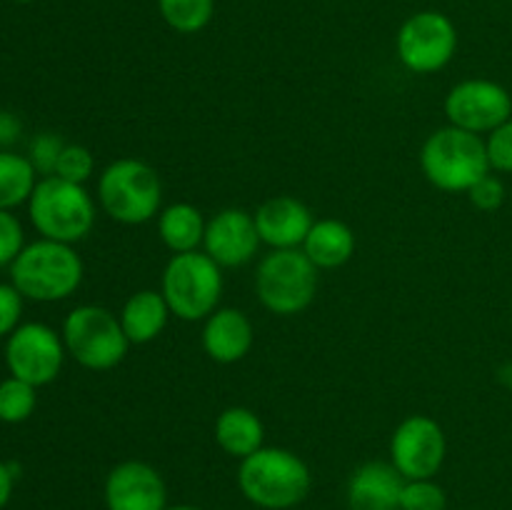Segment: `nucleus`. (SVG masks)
I'll return each instance as SVG.
<instances>
[{"label":"nucleus","mask_w":512,"mask_h":510,"mask_svg":"<svg viewBox=\"0 0 512 510\" xmlns=\"http://www.w3.org/2000/svg\"><path fill=\"white\" fill-rule=\"evenodd\" d=\"M445 118L455 128H463L475 135H488L512 118V98L495 80H463L445 95Z\"/></svg>","instance_id":"12"},{"label":"nucleus","mask_w":512,"mask_h":510,"mask_svg":"<svg viewBox=\"0 0 512 510\" xmlns=\"http://www.w3.org/2000/svg\"><path fill=\"white\" fill-rule=\"evenodd\" d=\"M510 3H512V0H510Z\"/></svg>","instance_id":"37"},{"label":"nucleus","mask_w":512,"mask_h":510,"mask_svg":"<svg viewBox=\"0 0 512 510\" xmlns=\"http://www.w3.org/2000/svg\"><path fill=\"white\" fill-rule=\"evenodd\" d=\"M205 218L195 205L173 203L158 213V235L173 255L193 253L205 240Z\"/></svg>","instance_id":"21"},{"label":"nucleus","mask_w":512,"mask_h":510,"mask_svg":"<svg viewBox=\"0 0 512 510\" xmlns=\"http://www.w3.org/2000/svg\"><path fill=\"white\" fill-rule=\"evenodd\" d=\"M468 198L478 210H483V213H493V210H498L500 205L505 203L503 180H500L498 175L488 173L468 190Z\"/></svg>","instance_id":"29"},{"label":"nucleus","mask_w":512,"mask_h":510,"mask_svg":"<svg viewBox=\"0 0 512 510\" xmlns=\"http://www.w3.org/2000/svg\"><path fill=\"white\" fill-rule=\"evenodd\" d=\"M65 353L68 350L63 338L53 328L43 323H25L10 333L5 345V363L13 378L40 388L58 378Z\"/></svg>","instance_id":"11"},{"label":"nucleus","mask_w":512,"mask_h":510,"mask_svg":"<svg viewBox=\"0 0 512 510\" xmlns=\"http://www.w3.org/2000/svg\"><path fill=\"white\" fill-rule=\"evenodd\" d=\"M10 278L23 298L38 303L65 300L83 283V260L73 245L58 240H38L20 250L10 263Z\"/></svg>","instance_id":"2"},{"label":"nucleus","mask_w":512,"mask_h":510,"mask_svg":"<svg viewBox=\"0 0 512 510\" xmlns=\"http://www.w3.org/2000/svg\"><path fill=\"white\" fill-rule=\"evenodd\" d=\"M63 343L70 358L88 370H110L128 355L130 340L120 318L103 305H78L63 323Z\"/></svg>","instance_id":"8"},{"label":"nucleus","mask_w":512,"mask_h":510,"mask_svg":"<svg viewBox=\"0 0 512 510\" xmlns=\"http://www.w3.org/2000/svg\"><path fill=\"white\" fill-rule=\"evenodd\" d=\"M23 313V295L13 283H0V335H8L18 328Z\"/></svg>","instance_id":"31"},{"label":"nucleus","mask_w":512,"mask_h":510,"mask_svg":"<svg viewBox=\"0 0 512 510\" xmlns=\"http://www.w3.org/2000/svg\"><path fill=\"white\" fill-rule=\"evenodd\" d=\"M158 10L175 33H200L213 20L215 0H158Z\"/></svg>","instance_id":"23"},{"label":"nucleus","mask_w":512,"mask_h":510,"mask_svg":"<svg viewBox=\"0 0 512 510\" xmlns=\"http://www.w3.org/2000/svg\"><path fill=\"white\" fill-rule=\"evenodd\" d=\"M23 228L8 210H0V265H10L23 250Z\"/></svg>","instance_id":"30"},{"label":"nucleus","mask_w":512,"mask_h":510,"mask_svg":"<svg viewBox=\"0 0 512 510\" xmlns=\"http://www.w3.org/2000/svg\"><path fill=\"white\" fill-rule=\"evenodd\" d=\"M498 380H500V383L505 385V388L512 390V363L500 365V370H498Z\"/></svg>","instance_id":"34"},{"label":"nucleus","mask_w":512,"mask_h":510,"mask_svg":"<svg viewBox=\"0 0 512 510\" xmlns=\"http://www.w3.org/2000/svg\"><path fill=\"white\" fill-rule=\"evenodd\" d=\"M203 253H208L220 268H238L258 255L260 235L255 218L248 210L225 208L205 225Z\"/></svg>","instance_id":"14"},{"label":"nucleus","mask_w":512,"mask_h":510,"mask_svg":"<svg viewBox=\"0 0 512 510\" xmlns=\"http://www.w3.org/2000/svg\"><path fill=\"white\" fill-rule=\"evenodd\" d=\"M303 253L318 270H333L348 263L355 253V233L343 220L323 218L315 220L308 238L303 243Z\"/></svg>","instance_id":"20"},{"label":"nucleus","mask_w":512,"mask_h":510,"mask_svg":"<svg viewBox=\"0 0 512 510\" xmlns=\"http://www.w3.org/2000/svg\"><path fill=\"white\" fill-rule=\"evenodd\" d=\"M448 495L433 478L405 480L400 495V510H445Z\"/></svg>","instance_id":"25"},{"label":"nucleus","mask_w":512,"mask_h":510,"mask_svg":"<svg viewBox=\"0 0 512 510\" xmlns=\"http://www.w3.org/2000/svg\"><path fill=\"white\" fill-rule=\"evenodd\" d=\"M160 293L175 318L198 323L218 310L223 295V268L200 250L178 253L165 265Z\"/></svg>","instance_id":"4"},{"label":"nucleus","mask_w":512,"mask_h":510,"mask_svg":"<svg viewBox=\"0 0 512 510\" xmlns=\"http://www.w3.org/2000/svg\"><path fill=\"white\" fill-rule=\"evenodd\" d=\"M15 3H33V0H15Z\"/></svg>","instance_id":"36"},{"label":"nucleus","mask_w":512,"mask_h":510,"mask_svg":"<svg viewBox=\"0 0 512 510\" xmlns=\"http://www.w3.org/2000/svg\"><path fill=\"white\" fill-rule=\"evenodd\" d=\"M98 200L115 223L143 225L158 215L163 183L158 170L143 160L120 158L100 173Z\"/></svg>","instance_id":"5"},{"label":"nucleus","mask_w":512,"mask_h":510,"mask_svg":"<svg viewBox=\"0 0 512 510\" xmlns=\"http://www.w3.org/2000/svg\"><path fill=\"white\" fill-rule=\"evenodd\" d=\"M108 510H165L168 488L158 470L143 460H123L105 478Z\"/></svg>","instance_id":"13"},{"label":"nucleus","mask_w":512,"mask_h":510,"mask_svg":"<svg viewBox=\"0 0 512 510\" xmlns=\"http://www.w3.org/2000/svg\"><path fill=\"white\" fill-rule=\"evenodd\" d=\"M28 213L43 238L68 245L83 240L95 223V203L88 190L58 175L38 180L28 200Z\"/></svg>","instance_id":"6"},{"label":"nucleus","mask_w":512,"mask_h":510,"mask_svg":"<svg viewBox=\"0 0 512 510\" xmlns=\"http://www.w3.org/2000/svg\"><path fill=\"white\" fill-rule=\"evenodd\" d=\"M405 478L393 463L370 460L363 463L348 483L350 510H400Z\"/></svg>","instance_id":"17"},{"label":"nucleus","mask_w":512,"mask_h":510,"mask_svg":"<svg viewBox=\"0 0 512 510\" xmlns=\"http://www.w3.org/2000/svg\"><path fill=\"white\" fill-rule=\"evenodd\" d=\"M13 470H10V465L0 463V508H3L5 503L10 500V493H13Z\"/></svg>","instance_id":"33"},{"label":"nucleus","mask_w":512,"mask_h":510,"mask_svg":"<svg viewBox=\"0 0 512 510\" xmlns=\"http://www.w3.org/2000/svg\"><path fill=\"white\" fill-rule=\"evenodd\" d=\"M255 340L253 323L248 315L238 308H218L205 318L203 343L205 355L220 365H233L250 353Z\"/></svg>","instance_id":"16"},{"label":"nucleus","mask_w":512,"mask_h":510,"mask_svg":"<svg viewBox=\"0 0 512 510\" xmlns=\"http://www.w3.org/2000/svg\"><path fill=\"white\" fill-rule=\"evenodd\" d=\"M448 455V440L430 415H408L390 438V463L405 480L435 478Z\"/></svg>","instance_id":"10"},{"label":"nucleus","mask_w":512,"mask_h":510,"mask_svg":"<svg viewBox=\"0 0 512 510\" xmlns=\"http://www.w3.org/2000/svg\"><path fill=\"white\" fill-rule=\"evenodd\" d=\"M170 315L173 313L160 290H138L125 300L118 318L130 345H145L163 333Z\"/></svg>","instance_id":"18"},{"label":"nucleus","mask_w":512,"mask_h":510,"mask_svg":"<svg viewBox=\"0 0 512 510\" xmlns=\"http://www.w3.org/2000/svg\"><path fill=\"white\" fill-rule=\"evenodd\" d=\"M253 218L258 225L260 243L270 245L273 250L303 248L305 238L315 223L308 205L293 195L268 198L265 203H260Z\"/></svg>","instance_id":"15"},{"label":"nucleus","mask_w":512,"mask_h":510,"mask_svg":"<svg viewBox=\"0 0 512 510\" xmlns=\"http://www.w3.org/2000/svg\"><path fill=\"white\" fill-rule=\"evenodd\" d=\"M95 170V158L85 145H65L60 153L58 165H55V175L70 183L85 185Z\"/></svg>","instance_id":"26"},{"label":"nucleus","mask_w":512,"mask_h":510,"mask_svg":"<svg viewBox=\"0 0 512 510\" xmlns=\"http://www.w3.org/2000/svg\"><path fill=\"white\" fill-rule=\"evenodd\" d=\"M35 385L20 378H5L0 383V420L3 423H23L35 410Z\"/></svg>","instance_id":"24"},{"label":"nucleus","mask_w":512,"mask_h":510,"mask_svg":"<svg viewBox=\"0 0 512 510\" xmlns=\"http://www.w3.org/2000/svg\"><path fill=\"white\" fill-rule=\"evenodd\" d=\"M215 443L230 458H248L265 443L263 420L258 418V413L243 408V405L225 408L215 420Z\"/></svg>","instance_id":"19"},{"label":"nucleus","mask_w":512,"mask_h":510,"mask_svg":"<svg viewBox=\"0 0 512 510\" xmlns=\"http://www.w3.org/2000/svg\"><path fill=\"white\" fill-rule=\"evenodd\" d=\"M420 168L438 190L468 193L480 178L490 173L485 138L455 125H445L430 133L423 143Z\"/></svg>","instance_id":"3"},{"label":"nucleus","mask_w":512,"mask_h":510,"mask_svg":"<svg viewBox=\"0 0 512 510\" xmlns=\"http://www.w3.org/2000/svg\"><path fill=\"white\" fill-rule=\"evenodd\" d=\"M313 485L308 463L288 448H260L240 460L238 488L263 510H290L303 503Z\"/></svg>","instance_id":"1"},{"label":"nucleus","mask_w":512,"mask_h":510,"mask_svg":"<svg viewBox=\"0 0 512 510\" xmlns=\"http://www.w3.org/2000/svg\"><path fill=\"white\" fill-rule=\"evenodd\" d=\"M18 133H20L18 120L8 113H0V143H10V140L18 138Z\"/></svg>","instance_id":"32"},{"label":"nucleus","mask_w":512,"mask_h":510,"mask_svg":"<svg viewBox=\"0 0 512 510\" xmlns=\"http://www.w3.org/2000/svg\"><path fill=\"white\" fill-rule=\"evenodd\" d=\"M165 510H205V508H198V505H190V503H180V505H168Z\"/></svg>","instance_id":"35"},{"label":"nucleus","mask_w":512,"mask_h":510,"mask_svg":"<svg viewBox=\"0 0 512 510\" xmlns=\"http://www.w3.org/2000/svg\"><path fill=\"white\" fill-rule=\"evenodd\" d=\"M255 293L273 315H298L318 293V268L310 263L303 248L270 250L258 263Z\"/></svg>","instance_id":"7"},{"label":"nucleus","mask_w":512,"mask_h":510,"mask_svg":"<svg viewBox=\"0 0 512 510\" xmlns=\"http://www.w3.org/2000/svg\"><path fill=\"white\" fill-rule=\"evenodd\" d=\"M485 148H488L490 170L512 173V118L505 120L503 125H498L493 133H488Z\"/></svg>","instance_id":"27"},{"label":"nucleus","mask_w":512,"mask_h":510,"mask_svg":"<svg viewBox=\"0 0 512 510\" xmlns=\"http://www.w3.org/2000/svg\"><path fill=\"white\" fill-rule=\"evenodd\" d=\"M65 143L58 138V135L53 133H43L38 135V138L33 140V145H30V163H33L35 173L40 175H55V165H58V158L60 153H63Z\"/></svg>","instance_id":"28"},{"label":"nucleus","mask_w":512,"mask_h":510,"mask_svg":"<svg viewBox=\"0 0 512 510\" xmlns=\"http://www.w3.org/2000/svg\"><path fill=\"white\" fill-rule=\"evenodd\" d=\"M35 185V168L28 158L0 153V210H10L30 200Z\"/></svg>","instance_id":"22"},{"label":"nucleus","mask_w":512,"mask_h":510,"mask_svg":"<svg viewBox=\"0 0 512 510\" xmlns=\"http://www.w3.org/2000/svg\"><path fill=\"white\" fill-rule=\"evenodd\" d=\"M398 58L410 73L430 75L443 70L458 50V30L448 15L438 10L415 13L400 25L395 38Z\"/></svg>","instance_id":"9"}]
</instances>
